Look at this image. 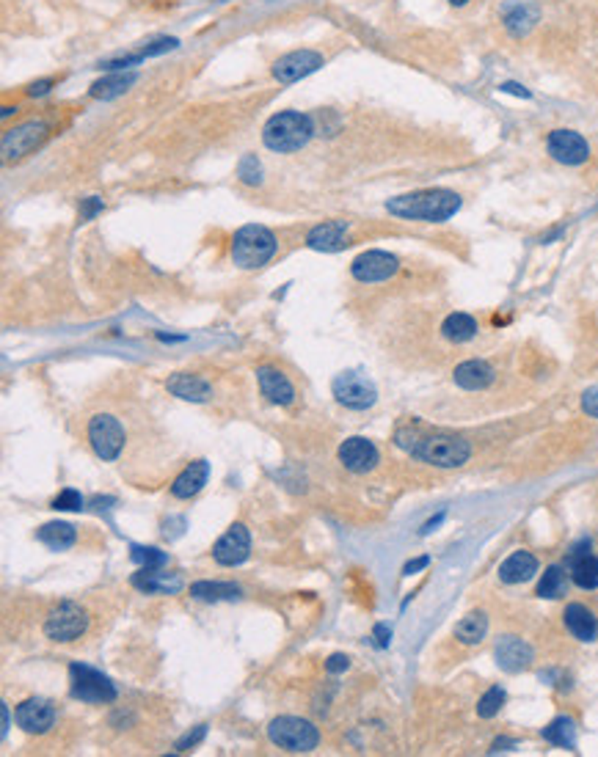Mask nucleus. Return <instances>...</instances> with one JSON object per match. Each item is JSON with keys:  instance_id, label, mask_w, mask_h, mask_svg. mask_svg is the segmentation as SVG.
<instances>
[{"instance_id": "obj_1", "label": "nucleus", "mask_w": 598, "mask_h": 757, "mask_svg": "<svg viewBox=\"0 0 598 757\" xmlns=\"http://www.w3.org/2000/svg\"><path fill=\"white\" fill-rule=\"evenodd\" d=\"M460 196L452 191H416V193H403L387 201V209L397 218L406 220H422V224H444L458 209H460Z\"/></svg>"}, {"instance_id": "obj_2", "label": "nucleus", "mask_w": 598, "mask_h": 757, "mask_svg": "<svg viewBox=\"0 0 598 757\" xmlns=\"http://www.w3.org/2000/svg\"><path fill=\"white\" fill-rule=\"evenodd\" d=\"M315 136V121L312 116L301 113V111H284L268 119L265 129H263V141L268 149L287 155V152H298L304 149Z\"/></svg>"}, {"instance_id": "obj_3", "label": "nucleus", "mask_w": 598, "mask_h": 757, "mask_svg": "<svg viewBox=\"0 0 598 757\" xmlns=\"http://www.w3.org/2000/svg\"><path fill=\"white\" fill-rule=\"evenodd\" d=\"M276 254V237L271 229L260 224H248L235 232L232 237V262L243 271H256L273 259Z\"/></svg>"}, {"instance_id": "obj_4", "label": "nucleus", "mask_w": 598, "mask_h": 757, "mask_svg": "<svg viewBox=\"0 0 598 757\" xmlns=\"http://www.w3.org/2000/svg\"><path fill=\"white\" fill-rule=\"evenodd\" d=\"M408 452L416 460L439 466V468H458L469 458H472V447H469V441H463L458 435H427V438H419L416 443H411Z\"/></svg>"}, {"instance_id": "obj_5", "label": "nucleus", "mask_w": 598, "mask_h": 757, "mask_svg": "<svg viewBox=\"0 0 598 757\" xmlns=\"http://www.w3.org/2000/svg\"><path fill=\"white\" fill-rule=\"evenodd\" d=\"M268 738L287 752H312L320 744V733L312 722L298 717H279L268 725Z\"/></svg>"}, {"instance_id": "obj_6", "label": "nucleus", "mask_w": 598, "mask_h": 757, "mask_svg": "<svg viewBox=\"0 0 598 757\" xmlns=\"http://www.w3.org/2000/svg\"><path fill=\"white\" fill-rule=\"evenodd\" d=\"M331 391L336 396V403L351 408V411H367V408L375 405V399H378L375 383L367 375H361V372H342V375H336L334 383H331Z\"/></svg>"}, {"instance_id": "obj_7", "label": "nucleus", "mask_w": 598, "mask_h": 757, "mask_svg": "<svg viewBox=\"0 0 598 757\" xmlns=\"http://www.w3.org/2000/svg\"><path fill=\"white\" fill-rule=\"evenodd\" d=\"M89 443L100 460L113 463L124 450V427L116 416L100 414L89 422Z\"/></svg>"}, {"instance_id": "obj_8", "label": "nucleus", "mask_w": 598, "mask_h": 757, "mask_svg": "<svg viewBox=\"0 0 598 757\" xmlns=\"http://www.w3.org/2000/svg\"><path fill=\"white\" fill-rule=\"evenodd\" d=\"M72 694L83 702H113L116 699V686L97 670L85 663H72Z\"/></svg>"}, {"instance_id": "obj_9", "label": "nucleus", "mask_w": 598, "mask_h": 757, "mask_svg": "<svg viewBox=\"0 0 598 757\" xmlns=\"http://www.w3.org/2000/svg\"><path fill=\"white\" fill-rule=\"evenodd\" d=\"M85 626H89V617H85V611L77 603L67 601L58 609H53V614L48 617L45 634L53 642H72V639H77L85 631Z\"/></svg>"}, {"instance_id": "obj_10", "label": "nucleus", "mask_w": 598, "mask_h": 757, "mask_svg": "<svg viewBox=\"0 0 598 757\" xmlns=\"http://www.w3.org/2000/svg\"><path fill=\"white\" fill-rule=\"evenodd\" d=\"M400 271V262L397 256L387 254V251H364L361 256L353 259L351 264V273L356 281L361 284H378V281H387Z\"/></svg>"}, {"instance_id": "obj_11", "label": "nucleus", "mask_w": 598, "mask_h": 757, "mask_svg": "<svg viewBox=\"0 0 598 757\" xmlns=\"http://www.w3.org/2000/svg\"><path fill=\"white\" fill-rule=\"evenodd\" d=\"M546 152L563 165H582L590 157L587 141L574 129H554L546 138Z\"/></svg>"}, {"instance_id": "obj_12", "label": "nucleus", "mask_w": 598, "mask_h": 757, "mask_svg": "<svg viewBox=\"0 0 598 757\" xmlns=\"http://www.w3.org/2000/svg\"><path fill=\"white\" fill-rule=\"evenodd\" d=\"M248 554H251V534L243 523L229 526V531L224 534V538L212 546V559L224 567H235V565L245 562Z\"/></svg>"}, {"instance_id": "obj_13", "label": "nucleus", "mask_w": 598, "mask_h": 757, "mask_svg": "<svg viewBox=\"0 0 598 757\" xmlns=\"http://www.w3.org/2000/svg\"><path fill=\"white\" fill-rule=\"evenodd\" d=\"M48 138V127L41 121H28L22 127H14L4 136V157L6 160H20L28 152H33L41 141Z\"/></svg>"}, {"instance_id": "obj_14", "label": "nucleus", "mask_w": 598, "mask_h": 757, "mask_svg": "<svg viewBox=\"0 0 598 757\" xmlns=\"http://www.w3.org/2000/svg\"><path fill=\"white\" fill-rule=\"evenodd\" d=\"M320 67H323V56L320 53H315V50H295V53L281 56L273 64V77L279 83H295V80H301V77L317 72Z\"/></svg>"}, {"instance_id": "obj_15", "label": "nucleus", "mask_w": 598, "mask_h": 757, "mask_svg": "<svg viewBox=\"0 0 598 757\" xmlns=\"http://www.w3.org/2000/svg\"><path fill=\"white\" fill-rule=\"evenodd\" d=\"M307 245L312 251H323V254H334L351 245V227L345 220H326V224L315 227L307 235Z\"/></svg>"}, {"instance_id": "obj_16", "label": "nucleus", "mask_w": 598, "mask_h": 757, "mask_svg": "<svg viewBox=\"0 0 598 757\" xmlns=\"http://www.w3.org/2000/svg\"><path fill=\"white\" fill-rule=\"evenodd\" d=\"M17 725L25 733H48L56 725V708L48 699L31 697L17 708Z\"/></svg>"}, {"instance_id": "obj_17", "label": "nucleus", "mask_w": 598, "mask_h": 757, "mask_svg": "<svg viewBox=\"0 0 598 757\" xmlns=\"http://www.w3.org/2000/svg\"><path fill=\"white\" fill-rule=\"evenodd\" d=\"M339 460L353 474H367L378 466V450L367 438H348L339 447Z\"/></svg>"}, {"instance_id": "obj_18", "label": "nucleus", "mask_w": 598, "mask_h": 757, "mask_svg": "<svg viewBox=\"0 0 598 757\" xmlns=\"http://www.w3.org/2000/svg\"><path fill=\"white\" fill-rule=\"evenodd\" d=\"M568 567L574 584L582 590H598V557L590 554V543H579L568 554Z\"/></svg>"}, {"instance_id": "obj_19", "label": "nucleus", "mask_w": 598, "mask_h": 757, "mask_svg": "<svg viewBox=\"0 0 598 757\" xmlns=\"http://www.w3.org/2000/svg\"><path fill=\"white\" fill-rule=\"evenodd\" d=\"M494 655L504 672H522L532 663V647L519 637H502L494 647Z\"/></svg>"}, {"instance_id": "obj_20", "label": "nucleus", "mask_w": 598, "mask_h": 757, "mask_svg": "<svg viewBox=\"0 0 598 757\" xmlns=\"http://www.w3.org/2000/svg\"><path fill=\"white\" fill-rule=\"evenodd\" d=\"M133 584L149 595H174L183 590V578L177 573H163L160 567H141V573H136L133 578Z\"/></svg>"}, {"instance_id": "obj_21", "label": "nucleus", "mask_w": 598, "mask_h": 757, "mask_svg": "<svg viewBox=\"0 0 598 757\" xmlns=\"http://www.w3.org/2000/svg\"><path fill=\"white\" fill-rule=\"evenodd\" d=\"M256 380H260L263 394L271 399L273 405H292L295 403V388L287 380L284 372L273 370V367H260L256 370Z\"/></svg>"}, {"instance_id": "obj_22", "label": "nucleus", "mask_w": 598, "mask_h": 757, "mask_svg": "<svg viewBox=\"0 0 598 757\" xmlns=\"http://www.w3.org/2000/svg\"><path fill=\"white\" fill-rule=\"evenodd\" d=\"M563 622H566L568 634L579 642H593L598 637V619L582 603H568L566 611H563Z\"/></svg>"}, {"instance_id": "obj_23", "label": "nucleus", "mask_w": 598, "mask_h": 757, "mask_svg": "<svg viewBox=\"0 0 598 757\" xmlns=\"http://www.w3.org/2000/svg\"><path fill=\"white\" fill-rule=\"evenodd\" d=\"M538 573V559L530 551H516L510 554L502 565H499V582L502 584H524Z\"/></svg>"}, {"instance_id": "obj_24", "label": "nucleus", "mask_w": 598, "mask_h": 757, "mask_svg": "<svg viewBox=\"0 0 598 757\" xmlns=\"http://www.w3.org/2000/svg\"><path fill=\"white\" fill-rule=\"evenodd\" d=\"M496 372L488 361L483 359H472V361H463L458 370H455V383L466 391H483L494 383Z\"/></svg>"}, {"instance_id": "obj_25", "label": "nucleus", "mask_w": 598, "mask_h": 757, "mask_svg": "<svg viewBox=\"0 0 598 757\" xmlns=\"http://www.w3.org/2000/svg\"><path fill=\"white\" fill-rule=\"evenodd\" d=\"M165 388L180 396V399H188V403H207V399L212 396V388L204 378L199 375H188V372H180L174 378H168Z\"/></svg>"}, {"instance_id": "obj_26", "label": "nucleus", "mask_w": 598, "mask_h": 757, "mask_svg": "<svg viewBox=\"0 0 598 757\" xmlns=\"http://www.w3.org/2000/svg\"><path fill=\"white\" fill-rule=\"evenodd\" d=\"M207 479H210V463L207 460H196L174 479V485H171V496H174V499H191L207 485Z\"/></svg>"}, {"instance_id": "obj_27", "label": "nucleus", "mask_w": 598, "mask_h": 757, "mask_svg": "<svg viewBox=\"0 0 598 757\" xmlns=\"http://www.w3.org/2000/svg\"><path fill=\"white\" fill-rule=\"evenodd\" d=\"M36 540L45 543L50 551H67V548L75 546L77 534H75V526H69L64 521H53V523H45L36 531Z\"/></svg>"}, {"instance_id": "obj_28", "label": "nucleus", "mask_w": 598, "mask_h": 757, "mask_svg": "<svg viewBox=\"0 0 598 757\" xmlns=\"http://www.w3.org/2000/svg\"><path fill=\"white\" fill-rule=\"evenodd\" d=\"M442 334L447 342L463 344L478 336V320L472 315H466V311H452V315L442 323Z\"/></svg>"}, {"instance_id": "obj_29", "label": "nucleus", "mask_w": 598, "mask_h": 757, "mask_svg": "<svg viewBox=\"0 0 598 757\" xmlns=\"http://www.w3.org/2000/svg\"><path fill=\"white\" fill-rule=\"evenodd\" d=\"M488 634V617L486 611H472L466 614L455 626V639L463 645H480Z\"/></svg>"}, {"instance_id": "obj_30", "label": "nucleus", "mask_w": 598, "mask_h": 757, "mask_svg": "<svg viewBox=\"0 0 598 757\" xmlns=\"http://www.w3.org/2000/svg\"><path fill=\"white\" fill-rule=\"evenodd\" d=\"M136 80H138L136 72H116V75H108V77H103V80H97V83L92 85V97H97V100H113V97L124 94L127 88H130Z\"/></svg>"}, {"instance_id": "obj_31", "label": "nucleus", "mask_w": 598, "mask_h": 757, "mask_svg": "<svg viewBox=\"0 0 598 757\" xmlns=\"http://www.w3.org/2000/svg\"><path fill=\"white\" fill-rule=\"evenodd\" d=\"M191 595L196 601H207V603H219V601H235L240 598V587L229 584V582H196L191 587Z\"/></svg>"}, {"instance_id": "obj_32", "label": "nucleus", "mask_w": 598, "mask_h": 757, "mask_svg": "<svg viewBox=\"0 0 598 757\" xmlns=\"http://www.w3.org/2000/svg\"><path fill=\"white\" fill-rule=\"evenodd\" d=\"M543 738L554 746H563V749H574L576 746V725L571 717H558L554 722H549L543 727Z\"/></svg>"}, {"instance_id": "obj_33", "label": "nucleus", "mask_w": 598, "mask_h": 757, "mask_svg": "<svg viewBox=\"0 0 598 757\" xmlns=\"http://www.w3.org/2000/svg\"><path fill=\"white\" fill-rule=\"evenodd\" d=\"M568 590V575L560 565H551L546 567V573L540 575V582H538V598H563Z\"/></svg>"}, {"instance_id": "obj_34", "label": "nucleus", "mask_w": 598, "mask_h": 757, "mask_svg": "<svg viewBox=\"0 0 598 757\" xmlns=\"http://www.w3.org/2000/svg\"><path fill=\"white\" fill-rule=\"evenodd\" d=\"M535 22H538V9L530 6V4H516L504 12V28L516 36L527 33Z\"/></svg>"}, {"instance_id": "obj_35", "label": "nucleus", "mask_w": 598, "mask_h": 757, "mask_svg": "<svg viewBox=\"0 0 598 757\" xmlns=\"http://www.w3.org/2000/svg\"><path fill=\"white\" fill-rule=\"evenodd\" d=\"M504 699H507L504 689H502V686H491V689L480 697V702H478V714H480L483 719H494V717L499 714V710H502Z\"/></svg>"}, {"instance_id": "obj_36", "label": "nucleus", "mask_w": 598, "mask_h": 757, "mask_svg": "<svg viewBox=\"0 0 598 757\" xmlns=\"http://www.w3.org/2000/svg\"><path fill=\"white\" fill-rule=\"evenodd\" d=\"M237 176L245 185H260L263 183V165L256 160V155H245L237 165Z\"/></svg>"}, {"instance_id": "obj_37", "label": "nucleus", "mask_w": 598, "mask_h": 757, "mask_svg": "<svg viewBox=\"0 0 598 757\" xmlns=\"http://www.w3.org/2000/svg\"><path fill=\"white\" fill-rule=\"evenodd\" d=\"M133 559L141 565V567H163L168 565V557L160 551V548H144V546H133Z\"/></svg>"}, {"instance_id": "obj_38", "label": "nucleus", "mask_w": 598, "mask_h": 757, "mask_svg": "<svg viewBox=\"0 0 598 757\" xmlns=\"http://www.w3.org/2000/svg\"><path fill=\"white\" fill-rule=\"evenodd\" d=\"M56 510H67V512H75V510H83V496L77 491H72V487H67V491H61L53 502Z\"/></svg>"}, {"instance_id": "obj_39", "label": "nucleus", "mask_w": 598, "mask_h": 757, "mask_svg": "<svg viewBox=\"0 0 598 757\" xmlns=\"http://www.w3.org/2000/svg\"><path fill=\"white\" fill-rule=\"evenodd\" d=\"M582 411H585L587 416L598 419V386H593V388H587V391L582 394Z\"/></svg>"}, {"instance_id": "obj_40", "label": "nucleus", "mask_w": 598, "mask_h": 757, "mask_svg": "<svg viewBox=\"0 0 598 757\" xmlns=\"http://www.w3.org/2000/svg\"><path fill=\"white\" fill-rule=\"evenodd\" d=\"M177 44H180L177 39H157V41H152V44H149V48H144V50H141V56H144V58H149V56H157V53H165V50H174Z\"/></svg>"}, {"instance_id": "obj_41", "label": "nucleus", "mask_w": 598, "mask_h": 757, "mask_svg": "<svg viewBox=\"0 0 598 757\" xmlns=\"http://www.w3.org/2000/svg\"><path fill=\"white\" fill-rule=\"evenodd\" d=\"M348 666H351V658H348V655L334 653V655L328 658V663H326V670H328L331 675H336V672H345Z\"/></svg>"}, {"instance_id": "obj_42", "label": "nucleus", "mask_w": 598, "mask_h": 757, "mask_svg": "<svg viewBox=\"0 0 598 757\" xmlns=\"http://www.w3.org/2000/svg\"><path fill=\"white\" fill-rule=\"evenodd\" d=\"M204 733H207V725H199L193 733H188L185 738H180V741H177V749H180V752H185L188 746H196V744L204 738Z\"/></svg>"}, {"instance_id": "obj_43", "label": "nucleus", "mask_w": 598, "mask_h": 757, "mask_svg": "<svg viewBox=\"0 0 598 757\" xmlns=\"http://www.w3.org/2000/svg\"><path fill=\"white\" fill-rule=\"evenodd\" d=\"M97 212H103V199H85V201H83V209H80V218H83V220H92Z\"/></svg>"}, {"instance_id": "obj_44", "label": "nucleus", "mask_w": 598, "mask_h": 757, "mask_svg": "<svg viewBox=\"0 0 598 757\" xmlns=\"http://www.w3.org/2000/svg\"><path fill=\"white\" fill-rule=\"evenodd\" d=\"M499 92H504V94H516V97H524V100H530L532 94L527 92L524 85H519V83H502L499 85Z\"/></svg>"}, {"instance_id": "obj_45", "label": "nucleus", "mask_w": 598, "mask_h": 757, "mask_svg": "<svg viewBox=\"0 0 598 757\" xmlns=\"http://www.w3.org/2000/svg\"><path fill=\"white\" fill-rule=\"evenodd\" d=\"M375 637H378V645H380V647H389L392 628H389V626H375Z\"/></svg>"}, {"instance_id": "obj_46", "label": "nucleus", "mask_w": 598, "mask_h": 757, "mask_svg": "<svg viewBox=\"0 0 598 757\" xmlns=\"http://www.w3.org/2000/svg\"><path fill=\"white\" fill-rule=\"evenodd\" d=\"M427 565H431V557H419V559H414V562H408L403 573H406V575H414L416 570H422V567H427Z\"/></svg>"}, {"instance_id": "obj_47", "label": "nucleus", "mask_w": 598, "mask_h": 757, "mask_svg": "<svg viewBox=\"0 0 598 757\" xmlns=\"http://www.w3.org/2000/svg\"><path fill=\"white\" fill-rule=\"evenodd\" d=\"M50 85H53V80H39V83H33V85H31V94H33V97L48 94V92H50Z\"/></svg>"}, {"instance_id": "obj_48", "label": "nucleus", "mask_w": 598, "mask_h": 757, "mask_svg": "<svg viewBox=\"0 0 598 757\" xmlns=\"http://www.w3.org/2000/svg\"><path fill=\"white\" fill-rule=\"evenodd\" d=\"M442 521H444V512H442V515H436L433 521H427V523L422 526V534H427V531H433V529H436V526H439Z\"/></svg>"}, {"instance_id": "obj_49", "label": "nucleus", "mask_w": 598, "mask_h": 757, "mask_svg": "<svg viewBox=\"0 0 598 757\" xmlns=\"http://www.w3.org/2000/svg\"><path fill=\"white\" fill-rule=\"evenodd\" d=\"M507 746H516V741H504V738H502V741H496V744H494V749H491V752H504Z\"/></svg>"}, {"instance_id": "obj_50", "label": "nucleus", "mask_w": 598, "mask_h": 757, "mask_svg": "<svg viewBox=\"0 0 598 757\" xmlns=\"http://www.w3.org/2000/svg\"><path fill=\"white\" fill-rule=\"evenodd\" d=\"M9 733V708L4 705V735Z\"/></svg>"}, {"instance_id": "obj_51", "label": "nucleus", "mask_w": 598, "mask_h": 757, "mask_svg": "<svg viewBox=\"0 0 598 757\" xmlns=\"http://www.w3.org/2000/svg\"><path fill=\"white\" fill-rule=\"evenodd\" d=\"M450 4H452V6H466L469 0H450Z\"/></svg>"}]
</instances>
